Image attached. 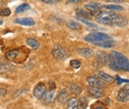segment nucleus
Listing matches in <instances>:
<instances>
[{
	"label": "nucleus",
	"instance_id": "nucleus-1",
	"mask_svg": "<svg viewBox=\"0 0 129 109\" xmlns=\"http://www.w3.org/2000/svg\"><path fill=\"white\" fill-rule=\"evenodd\" d=\"M96 22L102 25L112 26L124 28L127 26V19L124 16H121L115 12H107V11H100L97 15L94 16Z\"/></svg>",
	"mask_w": 129,
	"mask_h": 109
},
{
	"label": "nucleus",
	"instance_id": "nucleus-2",
	"mask_svg": "<svg viewBox=\"0 0 129 109\" xmlns=\"http://www.w3.org/2000/svg\"><path fill=\"white\" fill-rule=\"evenodd\" d=\"M83 40L91 45L104 49H110L115 46V41L109 35L104 33H98V32L90 33L87 36H85Z\"/></svg>",
	"mask_w": 129,
	"mask_h": 109
},
{
	"label": "nucleus",
	"instance_id": "nucleus-3",
	"mask_svg": "<svg viewBox=\"0 0 129 109\" xmlns=\"http://www.w3.org/2000/svg\"><path fill=\"white\" fill-rule=\"evenodd\" d=\"M107 64L111 69L115 71H128L129 70L128 59L124 55L116 51H111L110 54L108 55Z\"/></svg>",
	"mask_w": 129,
	"mask_h": 109
},
{
	"label": "nucleus",
	"instance_id": "nucleus-4",
	"mask_svg": "<svg viewBox=\"0 0 129 109\" xmlns=\"http://www.w3.org/2000/svg\"><path fill=\"white\" fill-rule=\"evenodd\" d=\"M107 59H108V54L98 51L95 56V60L93 62V66L95 67H100V66H104L107 64Z\"/></svg>",
	"mask_w": 129,
	"mask_h": 109
},
{
	"label": "nucleus",
	"instance_id": "nucleus-5",
	"mask_svg": "<svg viewBox=\"0 0 129 109\" xmlns=\"http://www.w3.org/2000/svg\"><path fill=\"white\" fill-rule=\"evenodd\" d=\"M84 8L89 12V14L91 16H95L100 12V10L102 8V5L99 4V3H96V2L90 1V2H87L84 5Z\"/></svg>",
	"mask_w": 129,
	"mask_h": 109
},
{
	"label": "nucleus",
	"instance_id": "nucleus-6",
	"mask_svg": "<svg viewBox=\"0 0 129 109\" xmlns=\"http://www.w3.org/2000/svg\"><path fill=\"white\" fill-rule=\"evenodd\" d=\"M52 56H53L56 60L64 61V60L69 57V53H68V51H67L66 49H64V48L58 47L52 51Z\"/></svg>",
	"mask_w": 129,
	"mask_h": 109
},
{
	"label": "nucleus",
	"instance_id": "nucleus-7",
	"mask_svg": "<svg viewBox=\"0 0 129 109\" xmlns=\"http://www.w3.org/2000/svg\"><path fill=\"white\" fill-rule=\"evenodd\" d=\"M116 100L121 103H125L129 100V87L128 85L122 87L116 95Z\"/></svg>",
	"mask_w": 129,
	"mask_h": 109
},
{
	"label": "nucleus",
	"instance_id": "nucleus-8",
	"mask_svg": "<svg viewBox=\"0 0 129 109\" xmlns=\"http://www.w3.org/2000/svg\"><path fill=\"white\" fill-rule=\"evenodd\" d=\"M26 49H15V50H11V51H8L6 53V58L9 60V61H12V62H17V59L23 55L24 52Z\"/></svg>",
	"mask_w": 129,
	"mask_h": 109
},
{
	"label": "nucleus",
	"instance_id": "nucleus-9",
	"mask_svg": "<svg viewBox=\"0 0 129 109\" xmlns=\"http://www.w3.org/2000/svg\"><path fill=\"white\" fill-rule=\"evenodd\" d=\"M87 92L90 96L94 97V98H101L104 96V91L102 88L100 87H97V86H92V85H89L87 87Z\"/></svg>",
	"mask_w": 129,
	"mask_h": 109
},
{
	"label": "nucleus",
	"instance_id": "nucleus-10",
	"mask_svg": "<svg viewBox=\"0 0 129 109\" xmlns=\"http://www.w3.org/2000/svg\"><path fill=\"white\" fill-rule=\"evenodd\" d=\"M86 81L88 82L89 85H92V86H97V87H100V88H105L106 87L105 82L102 81L99 78H96V77H87Z\"/></svg>",
	"mask_w": 129,
	"mask_h": 109
},
{
	"label": "nucleus",
	"instance_id": "nucleus-11",
	"mask_svg": "<svg viewBox=\"0 0 129 109\" xmlns=\"http://www.w3.org/2000/svg\"><path fill=\"white\" fill-rule=\"evenodd\" d=\"M46 91V85L43 83V82H40L36 85L35 89H34V95L36 98L38 99H41L43 97V95Z\"/></svg>",
	"mask_w": 129,
	"mask_h": 109
},
{
	"label": "nucleus",
	"instance_id": "nucleus-12",
	"mask_svg": "<svg viewBox=\"0 0 129 109\" xmlns=\"http://www.w3.org/2000/svg\"><path fill=\"white\" fill-rule=\"evenodd\" d=\"M95 74H96V76L100 78L102 81H104V82H106V83L112 84V83H114V81H115L114 78H112L111 76H109V75H107V74H105L104 71L96 70V71H95Z\"/></svg>",
	"mask_w": 129,
	"mask_h": 109
},
{
	"label": "nucleus",
	"instance_id": "nucleus-13",
	"mask_svg": "<svg viewBox=\"0 0 129 109\" xmlns=\"http://www.w3.org/2000/svg\"><path fill=\"white\" fill-rule=\"evenodd\" d=\"M55 97H56L55 89H49V90H46V91H45V93H44L42 98H44V102H45V103L50 104V103L54 102Z\"/></svg>",
	"mask_w": 129,
	"mask_h": 109
},
{
	"label": "nucleus",
	"instance_id": "nucleus-14",
	"mask_svg": "<svg viewBox=\"0 0 129 109\" xmlns=\"http://www.w3.org/2000/svg\"><path fill=\"white\" fill-rule=\"evenodd\" d=\"M68 91L74 95H80L82 92V87L78 83H70L68 85Z\"/></svg>",
	"mask_w": 129,
	"mask_h": 109
},
{
	"label": "nucleus",
	"instance_id": "nucleus-15",
	"mask_svg": "<svg viewBox=\"0 0 129 109\" xmlns=\"http://www.w3.org/2000/svg\"><path fill=\"white\" fill-rule=\"evenodd\" d=\"M77 53L80 56L83 57V58H91L94 55L93 51L91 49H89V48H81V49H78L77 50Z\"/></svg>",
	"mask_w": 129,
	"mask_h": 109
},
{
	"label": "nucleus",
	"instance_id": "nucleus-16",
	"mask_svg": "<svg viewBox=\"0 0 129 109\" xmlns=\"http://www.w3.org/2000/svg\"><path fill=\"white\" fill-rule=\"evenodd\" d=\"M14 22L17 24H21L23 26H34L35 25V21L32 18H17Z\"/></svg>",
	"mask_w": 129,
	"mask_h": 109
},
{
	"label": "nucleus",
	"instance_id": "nucleus-17",
	"mask_svg": "<svg viewBox=\"0 0 129 109\" xmlns=\"http://www.w3.org/2000/svg\"><path fill=\"white\" fill-rule=\"evenodd\" d=\"M76 15H77V18H81V19H83V18H85V19H87V20H91V19H92V18H91V15H90L87 11L83 10L82 8H78V9H76Z\"/></svg>",
	"mask_w": 129,
	"mask_h": 109
},
{
	"label": "nucleus",
	"instance_id": "nucleus-18",
	"mask_svg": "<svg viewBox=\"0 0 129 109\" xmlns=\"http://www.w3.org/2000/svg\"><path fill=\"white\" fill-rule=\"evenodd\" d=\"M57 99H58V101H59L60 103L64 104V103L68 101V99H69V91L66 90V89H62V90L59 92V94H58Z\"/></svg>",
	"mask_w": 129,
	"mask_h": 109
},
{
	"label": "nucleus",
	"instance_id": "nucleus-19",
	"mask_svg": "<svg viewBox=\"0 0 129 109\" xmlns=\"http://www.w3.org/2000/svg\"><path fill=\"white\" fill-rule=\"evenodd\" d=\"M14 69V67L11 64L8 63H0V74H9Z\"/></svg>",
	"mask_w": 129,
	"mask_h": 109
},
{
	"label": "nucleus",
	"instance_id": "nucleus-20",
	"mask_svg": "<svg viewBox=\"0 0 129 109\" xmlns=\"http://www.w3.org/2000/svg\"><path fill=\"white\" fill-rule=\"evenodd\" d=\"M26 43H27V45H28L29 47L32 48L33 50H38V49L40 48V43H39L36 39H34V38H29V39H27V40H26Z\"/></svg>",
	"mask_w": 129,
	"mask_h": 109
},
{
	"label": "nucleus",
	"instance_id": "nucleus-21",
	"mask_svg": "<svg viewBox=\"0 0 129 109\" xmlns=\"http://www.w3.org/2000/svg\"><path fill=\"white\" fill-rule=\"evenodd\" d=\"M67 26L71 29V30H74V31H80L81 29V25L80 23L76 22V21H69L67 23Z\"/></svg>",
	"mask_w": 129,
	"mask_h": 109
},
{
	"label": "nucleus",
	"instance_id": "nucleus-22",
	"mask_svg": "<svg viewBox=\"0 0 129 109\" xmlns=\"http://www.w3.org/2000/svg\"><path fill=\"white\" fill-rule=\"evenodd\" d=\"M102 8H105L107 10L112 11H124V8L122 6H119L117 4H110V5H102Z\"/></svg>",
	"mask_w": 129,
	"mask_h": 109
},
{
	"label": "nucleus",
	"instance_id": "nucleus-23",
	"mask_svg": "<svg viewBox=\"0 0 129 109\" xmlns=\"http://www.w3.org/2000/svg\"><path fill=\"white\" fill-rule=\"evenodd\" d=\"M69 109H78V99L76 97H72L68 99V106Z\"/></svg>",
	"mask_w": 129,
	"mask_h": 109
},
{
	"label": "nucleus",
	"instance_id": "nucleus-24",
	"mask_svg": "<svg viewBox=\"0 0 129 109\" xmlns=\"http://www.w3.org/2000/svg\"><path fill=\"white\" fill-rule=\"evenodd\" d=\"M86 107H87V98L85 96H82L78 100V108L84 109Z\"/></svg>",
	"mask_w": 129,
	"mask_h": 109
},
{
	"label": "nucleus",
	"instance_id": "nucleus-25",
	"mask_svg": "<svg viewBox=\"0 0 129 109\" xmlns=\"http://www.w3.org/2000/svg\"><path fill=\"white\" fill-rule=\"evenodd\" d=\"M27 10H30V5L26 4V3H23L16 8V13H22V12L27 11Z\"/></svg>",
	"mask_w": 129,
	"mask_h": 109
},
{
	"label": "nucleus",
	"instance_id": "nucleus-26",
	"mask_svg": "<svg viewBox=\"0 0 129 109\" xmlns=\"http://www.w3.org/2000/svg\"><path fill=\"white\" fill-rule=\"evenodd\" d=\"M81 65V63L80 61H78V60H72L71 61V66L73 67V68H80Z\"/></svg>",
	"mask_w": 129,
	"mask_h": 109
},
{
	"label": "nucleus",
	"instance_id": "nucleus-27",
	"mask_svg": "<svg viewBox=\"0 0 129 109\" xmlns=\"http://www.w3.org/2000/svg\"><path fill=\"white\" fill-rule=\"evenodd\" d=\"M11 14V11L9 8H4L2 10H0V15L1 16H9Z\"/></svg>",
	"mask_w": 129,
	"mask_h": 109
},
{
	"label": "nucleus",
	"instance_id": "nucleus-28",
	"mask_svg": "<svg viewBox=\"0 0 129 109\" xmlns=\"http://www.w3.org/2000/svg\"><path fill=\"white\" fill-rule=\"evenodd\" d=\"M78 20H80L81 22H82V23H84V24H86L87 26H89V27H96V25L95 24H92V23H90V22H88V21H86L85 19H81V18H78Z\"/></svg>",
	"mask_w": 129,
	"mask_h": 109
},
{
	"label": "nucleus",
	"instance_id": "nucleus-29",
	"mask_svg": "<svg viewBox=\"0 0 129 109\" xmlns=\"http://www.w3.org/2000/svg\"><path fill=\"white\" fill-rule=\"evenodd\" d=\"M43 1L44 3H47V4H56V3H59L61 0H41Z\"/></svg>",
	"mask_w": 129,
	"mask_h": 109
},
{
	"label": "nucleus",
	"instance_id": "nucleus-30",
	"mask_svg": "<svg viewBox=\"0 0 129 109\" xmlns=\"http://www.w3.org/2000/svg\"><path fill=\"white\" fill-rule=\"evenodd\" d=\"M116 79H117V81H118V82H117L118 84H121V83H123V82H126V83L128 82V79H122V78H119L118 76L116 77Z\"/></svg>",
	"mask_w": 129,
	"mask_h": 109
},
{
	"label": "nucleus",
	"instance_id": "nucleus-31",
	"mask_svg": "<svg viewBox=\"0 0 129 109\" xmlns=\"http://www.w3.org/2000/svg\"><path fill=\"white\" fill-rule=\"evenodd\" d=\"M7 94V89L6 88H1L0 87V97H3Z\"/></svg>",
	"mask_w": 129,
	"mask_h": 109
},
{
	"label": "nucleus",
	"instance_id": "nucleus-32",
	"mask_svg": "<svg viewBox=\"0 0 129 109\" xmlns=\"http://www.w3.org/2000/svg\"><path fill=\"white\" fill-rule=\"evenodd\" d=\"M49 87H50V89H56V83L54 81L50 80L49 81Z\"/></svg>",
	"mask_w": 129,
	"mask_h": 109
},
{
	"label": "nucleus",
	"instance_id": "nucleus-33",
	"mask_svg": "<svg viewBox=\"0 0 129 109\" xmlns=\"http://www.w3.org/2000/svg\"><path fill=\"white\" fill-rule=\"evenodd\" d=\"M107 2H112V3H123L124 0H106Z\"/></svg>",
	"mask_w": 129,
	"mask_h": 109
},
{
	"label": "nucleus",
	"instance_id": "nucleus-34",
	"mask_svg": "<svg viewBox=\"0 0 129 109\" xmlns=\"http://www.w3.org/2000/svg\"><path fill=\"white\" fill-rule=\"evenodd\" d=\"M68 3H81L82 0H66Z\"/></svg>",
	"mask_w": 129,
	"mask_h": 109
},
{
	"label": "nucleus",
	"instance_id": "nucleus-35",
	"mask_svg": "<svg viewBox=\"0 0 129 109\" xmlns=\"http://www.w3.org/2000/svg\"><path fill=\"white\" fill-rule=\"evenodd\" d=\"M1 24H2V20H0V25H1Z\"/></svg>",
	"mask_w": 129,
	"mask_h": 109
}]
</instances>
